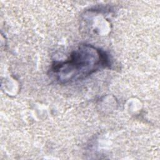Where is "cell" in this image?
<instances>
[{
  "mask_svg": "<svg viewBox=\"0 0 160 160\" xmlns=\"http://www.w3.org/2000/svg\"><path fill=\"white\" fill-rule=\"evenodd\" d=\"M108 64L104 51L84 45L74 51L69 59L52 65V71L58 81L66 82L89 76Z\"/></svg>",
  "mask_w": 160,
  "mask_h": 160,
  "instance_id": "6da1fadb",
  "label": "cell"
}]
</instances>
